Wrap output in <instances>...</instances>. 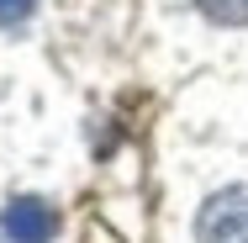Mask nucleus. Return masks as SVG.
Here are the masks:
<instances>
[{
	"instance_id": "nucleus-1",
	"label": "nucleus",
	"mask_w": 248,
	"mask_h": 243,
	"mask_svg": "<svg viewBox=\"0 0 248 243\" xmlns=\"http://www.w3.org/2000/svg\"><path fill=\"white\" fill-rule=\"evenodd\" d=\"M196 238L201 243H248V185H227L201 206Z\"/></svg>"
},
{
	"instance_id": "nucleus-2",
	"label": "nucleus",
	"mask_w": 248,
	"mask_h": 243,
	"mask_svg": "<svg viewBox=\"0 0 248 243\" xmlns=\"http://www.w3.org/2000/svg\"><path fill=\"white\" fill-rule=\"evenodd\" d=\"M0 233L11 243H48L58 233V211L37 195H16L5 211H0Z\"/></svg>"
},
{
	"instance_id": "nucleus-3",
	"label": "nucleus",
	"mask_w": 248,
	"mask_h": 243,
	"mask_svg": "<svg viewBox=\"0 0 248 243\" xmlns=\"http://www.w3.org/2000/svg\"><path fill=\"white\" fill-rule=\"evenodd\" d=\"M196 5L211 21H222V27H243L248 21V0H196Z\"/></svg>"
},
{
	"instance_id": "nucleus-4",
	"label": "nucleus",
	"mask_w": 248,
	"mask_h": 243,
	"mask_svg": "<svg viewBox=\"0 0 248 243\" xmlns=\"http://www.w3.org/2000/svg\"><path fill=\"white\" fill-rule=\"evenodd\" d=\"M32 5H37V0H0V27L27 21V16H32Z\"/></svg>"
}]
</instances>
